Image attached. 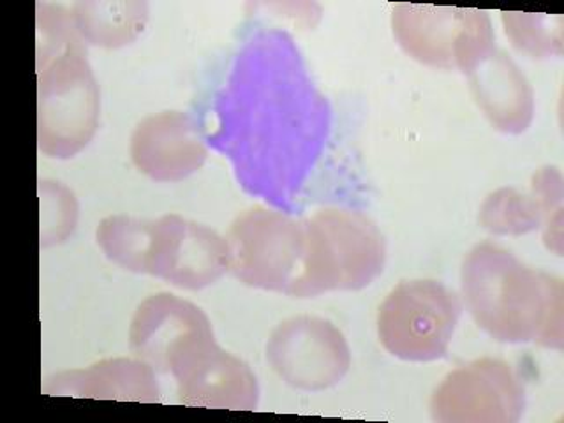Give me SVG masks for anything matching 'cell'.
Masks as SVG:
<instances>
[{
  "label": "cell",
  "instance_id": "cell-18",
  "mask_svg": "<svg viewBox=\"0 0 564 423\" xmlns=\"http://www.w3.org/2000/svg\"><path fill=\"white\" fill-rule=\"evenodd\" d=\"M533 196L542 208V225L549 249L563 252V175L555 167H543L534 175Z\"/></svg>",
  "mask_w": 564,
  "mask_h": 423
},
{
  "label": "cell",
  "instance_id": "cell-10",
  "mask_svg": "<svg viewBox=\"0 0 564 423\" xmlns=\"http://www.w3.org/2000/svg\"><path fill=\"white\" fill-rule=\"evenodd\" d=\"M167 372L175 378L181 404L235 411L258 408L260 387L251 367L220 348L214 335L176 352Z\"/></svg>",
  "mask_w": 564,
  "mask_h": 423
},
{
  "label": "cell",
  "instance_id": "cell-4",
  "mask_svg": "<svg viewBox=\"0 0 564 423\" xmlns=\"http://www.w3.org/2000/svg\"><path fill=\"white\" fill-rule=\"evenodd\" d=\"M304 225V273L296 299L361 290L383 272V235L360 212L325 208L305 219Z\"/></svg>",
  "mask_w": 564,
  "mask_h": 423
},
{
  "label": "cell",
  "instance_id": "cell-15",
  "mask_svg": "<svg viewBox=\"0 0 564 423\" xmlns=\"http://www.w3.org/2000/svg\"><path fill=\"white\" fill-rule=\"evenodd\" d=\"M147 17V6L140 2H79L73 9L79 34L105 48H119L137 40Z\"/></svg>",
  "mask_w": 564,
  "mask_h": 423
},
{
  "label": "cell",
  "instance_id": "cell-11",
  "mask_svg": "<svg viewBox=\"0 0 564 423\" xmlns=\"http://www.w3.org/2000/svg\"><path fill=\"white\" fill-rule=\"evenodd\" d=\"M205 335H214V330L198 305L170 293H158L143 300L132 316L129 346L154 370L167 372L176 352Z\"/></svg>",
  "mask_w": 564,
  "mask_h": 423
},
{
  "label": "cell",
  "instance_id": "cell-12",
  "mask_svg": "<svg viewBox=\"0 0 564 423\" xmlns=\"http://www.w3.org/2000/svg\"><path fill=\"white\" fill-rule=\"evenodd\" d=\"M208 150L189 115L163 111L138 123L131 137V159L155 182H181L207 161Z\"/></svg>",
  "mask_w": 564,
  "mask_h": 423
},
{
  "label": "cell",
  "instance_id": "cell-14",
  "mask_svg": "<svg viewBox=\"0 0 564 423\" xmlns=\"http://www.w3.org/2000/svg\"><path fill=\"white\" fill-rule=\"evenodd\" d=\"M478 105L496 129L520 134L534 117V93L522 70L507 53L494 50L469 73Z\"/></svg>",
  "mask_w": 564,
  "mask_h": 423
},
{
  "label": "cell",
  "instance_id": "cell-2",
  "mask_svg": "<svg viewBox=\"0 0 564 423\" xmlns=\"http://www.w3.org/2000/svg\"><path fill=\"white\" fill-rule=\"evenodd\" d=\"M96 240L120 269L149 273L182 290H203L229 270L226 238L176 214L159 219L106 217L97 226Z\"/></svg>",
  "mask_w": 564,
  "mask_h": 423
},
{
  "label": "cell",
  "instance_id": "cell-9",
  "mask_svg": "<svg viewBox=\"0 0 564 423\" xmlns=\"http://www.w3.org/2000/svg\"><path fill=\"white\" fill-rule=\"evenodd\" d=\"M267 360L291 387L319 392L340 383L348 375L351 351L337 326L322 317L299 316L272 332Z\"/></svg>",
  "mask_w": 564,
  "mask_h": 423
},
{
  "label": "cell",
  "instance_id": "cell-16",
  "mask_svg": "<svg viewBox=\"0 0 564 423\" xmlns=\"http://www.w3.org/2000/svg\"><path fill=\"white\" fill-rule=\"evenodd\" d=\"M480 223L494 235H524L542 226V208L533 194L525 196L505 187L485 199Z\"/></svg>",
  "mask_w": 564,
  "mask_h": 423
},
{
  "label": "cell",
  "instance_id": "cell-5",
  "mask_svg": "<svg viewBox=\"0 0 564 423\" xmlns=\"http://www.w3.org/2000/svg\"><path fill=\"white\" fill-rule=\"evenodd\" d=\"M229 270L247 286L295 296L304 273L305 225L281 212H242L226 237Z\"/></svg>",
  "mask_w": 564,
  "mask_h": 423
},
{
  "label": "cell",
  "instance_id": "cell-6",
  "mask_svg": "<svg viewBox=\"0 0 564 423\" xmlns=\"http://www.w3.org/2000/svg\"><path fill=\"white\" fill-rule=\"evenodd\" d=\"M392 26L401 48L414 61L464 75L496 50L492 23L481 9L397 4Z\"/></svg>",
  "mask_w": 564,
  "mask_h": 423
},
{
  "label": "cell",
  "instance_id": "cell-3",
  "mask_svg": "<svg viewBox=\"0 0 564 423\" xmlns=\"http://www.w3.org/2000/svg\"><path fill=\"white\" fill-rule=\"evenodd\" d=\"M37 140L48 158L67 159L88 145L97 129L99 88L85 58L73 14L57 8L37 17Z\"/></svg>",
  "mask_w": 564,
  "mask_h": 423
},
{
  "label": "cell",
  "instance_id": "cell-1",
  "mask_svg": "<svg viewBox=\"0 0 564 423\" xmlns=\"http://www.w3.org/2000/svg\"><path fill=\"white\" fill-rule=\"evenodd\" d=\"M460 281L467 311L492 339L563 349L561 279L529 269L507 249L484 242L467 254Z\"/></svg>",
  "mask_w": 564,
  "mask_h": 423
},
{
  "label": "cell",
  "instance_id": "cell-7",
  "mask_svg": "<svg viewBox=\"0 0 564 423\" xmlns=\"http://www.w3.org/2000/svg\"><path fill=\"white\" fill-rule=\"evenodd\" d=\"M454 291L437 281H404L378 313V337L393 357L432 361L445 357L460 319Z\"/></svg>",
  "mask_w": 564,
  "mask_h": 423
},
{
  "label": "cell",
  "instance_id": "cell-8",
  "mask_svg": "<svg viewBox=\"0 0 564 423\" xmlns=\"http://www.w3.org/2000/svg\"><path fill=\"white\" fill-rule=\"evenodd\" d=\"M525 410V388L517 370L498 358H480L452 370L431 399L441 423H516Z\"/></svg>",
  "mask_w": 564,
  "mask_h": 423
},
{
  "label": "cell",
  "instance_id": "cell-17",
  "mask_svg": "<svg viewBox=\"0 0 564 423\" xmlns=\"http://www.w3.org/2000/svg\"><path fill=\"white\" fill-rule=\"evenodd\" d=\"M502 23L513 46L533 58L563 53V20L560 17L502 13Z\"/></svg>",
  "mask_w": 564,
  "mask_h": 423
},
{
  "label": "cell",
  "instance_id": "cell-13",
  "mask_svg": "<svg viewBox=\"0 0 564 423\" xmlns=\"http://www.w3.org/2000/svg\"><path fill=\"white\" fill-rule=\"evenodd\" d=\"M46 395L85 397L105 401L159 402L154 367L131 358H110L88 369L66 370L44 384Z\"/></svg>",
  "mask_w": 564,
  "mask_h": 423
}]
</instances>
